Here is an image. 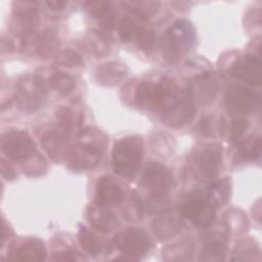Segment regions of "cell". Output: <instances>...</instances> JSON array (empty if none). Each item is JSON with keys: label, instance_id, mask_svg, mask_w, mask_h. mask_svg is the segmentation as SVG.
<instances>
[{"label": "cell", "instance_id": "obj_21", "mask_svg": "<svg viewBox=\"0 0 262 262\" xmlns=\"http://www.w3.org/2000/svg\"><path fill=\"white\" fill-rule=\"evenodd\" d=\"M128 69L118 61H108L101 64L96 71V79L103 85H115L121 82L127 75Z\"/></svg>", "mask_w": 262, "mask_h": 262}, {"label": "cell", "instance_id": "obj_28", "mask_svg": "<svg viewBox=\"0 0 262 262\" xmlns=\"http://www.w3.org/2000/svg\"><path fill=\"white\" fill-rule=\"evenodd\" d=\"M142 211L143 207L140 203V199L135 192H132L123 209L125 217L130 221H139L142 218Z\"/></svg>", "mask_w": 262, "mask_h": 262}, {"label": "cell", "instance_id": "obj_31", "mask_svg": "<svg viewBox=\"0 0 262 262\" xmlns=\"http://www.w3.org/2000/svg\"><path fill=\"white\" fill-rule=\"evenodd\" d=\"M155 43L154 31L149 28H138L136 31V45L143 51L151 50Z\"/></svg>", "mask_w": 262, "mask_h": 262}, {"label": "cell", "instance_id": "obj_12", "mask_svg": "<svg viewBox=\"0 0 262 262\" xmlns=\"http://www.w3.org/2000/svg\"><path fill=\"white\" fill-rule=\"evenodd\" d=\"M41 142L46 154L54 162H62L66 159H69L72 147L68 139V134L63 131H47L42 136Z\"/></svg>", "mask_w": 262, "mask_h": 262}, {"label": "cell", "instance_id": "obj_8", "mask_svg": "<svg viewBox=\"0 0 262 262\" xmlns=\"http://www.w3.org/2000/svg\"><path fill=\"white\" fill-rule=\"evenodd\" d=\"M114 245L130 259H137L150 248L151 241L143 229L128 228L115 236Z\"/></svg>", "mask_w": 262, "mask_h": 262}, {"label": "cell", "instance_id": "obj_32", "mask_svg": "<svg viewBox=\"0 0 262 262\" xmlns=\"http://www.w3.org/2000/svg\"><path fill=\"white\" fill-rule=\"evenodd\" d=\"M227 224L228 227H230V230L235 233L244 232L248 227V220L247 217L239 211L233 210L227 212Z\"/></svg>", "mask_w": 262, "mask_h": 262}, {"label": "cell", "instance_id": "obj_34", "mask_svg": "<svg viewBox=\"0 0 262 262\" xmlns=\"http://www.w3.org/2000/svg\"><path fill=\"white\" fill-rule=\"evenodd\" d=\"M137 28L135 23L129 16H124L119 23V37L123 43L131 41L133 36L136 34Z\"/></svg>", "mask_w": 262, "mask_h": 262}, {"label": "cell", "instance_id": "obj_4", "mask_svg": "<svg viewBox=\"0 0 262 262\" xmlns=\"http://www.w3.org/2000/svg\"><path fill=\"white\" fill-rule=\"evenodd\" d=\"M194 113V96L191 85L188 84L184 89H180L174 101L161 114L166 125L177 128L189 123L193 119Z\"/></svg>", "mask_w": 262, "mask_h": 262}, {"label": "cell", "instance_id": "obj_26", "mask_svg": "<svg viewBox=\"0 0 262 262\" xmlns=\"http://www.w3.org/2000/svg\"><path fill=\"white\" fill-rule=\"evenodd\" d=\"M86 42H87V45H88L90 51L97 56L105 55L110 51V45H108L106 39L100 32H98L96 30L91 31L87 35Z\"/></svg>", "mask_w": 262, "mask_h": 262}, {"label": "cell", "instance_id": "obj_40", "mask_svg": "<svg viewBox=\"0 0 262 262\" xmlns=\"http://www.w3.org/2000/svg\"><path fill=\"white\" fill-rule=\"evenodd\" d=\"M1 171L3 177H5L8 180H12L15 178V172L13 168L9 165V163H6L4 160H2V165H1Z\"/></svg>", "mask_w": 262, "mask_h": 262}, {"label": "cell", "instance_id": "obj_5", "mask_svg": "<svg viewBox=\"0 0 262 262\" xmlns=\"http://www.w3.org/2000/svg\"><path fill=\"white\" fill-rule=\"evenodd\" d=\"M193 31L189 23L179 20L169 29L163 39V54L170 61H176L193 42Z\"/></svg>", "mask_w": 262, "mask_h": 262}, {"label": "cell", "instance_id": "obj_16", "mask_svg": "<svg viewBox=\"0 0 262 262\" xmlns=\"http://www.w3.org/2000/svg\"><path fill=\"white\" fill-rule=\"evenodd\" d=\"M9 258L17 261H42L46 258V249L40 239L28 238L11 250Z\"/></svg>", "mask_w": 262, "mask_h": 262}, {"label": "cell", "instance_id": "obj_15", "mask_svg": "<svg viewBox=\"0 0 262 262\" xmlns=\"http://www.w3.org/2000/svg\"><path fill=\"white\" fill-rule=\"evenodd\" d=\"M222 164V149L218 144H209L203 148L199 157V166L204 177L214 178Z\"/></svg>", "mask_w": 262, "mask_h": 262}, {"label": "cell", "instance_id": "obj_29", "mask_svg": "<svg viewBox=\"0 0 262 262\" xmlns=\"http://www.w3.org/2000/svg\"><path fill=\"white\" fill-rule=\"evenodd\" d=\"M25 162L26 163L23 166V170L24 173L29 176H39L43 174L47 169V163L45 159L39 154H34Z\"/></svg>", "mask_w": 262, "mask_h": 262}, {"label": "cell", "instance_id": "obj_18", "mask_svg": "<svg viewBox=\"0 0 262 262\" xmlns=\"http://www.w3.org/2000/svg\"><path fill=\"white\" fill-rule=\"evenodd\" d=\"M182 221L175 215L164 214L157 218L152 223V229L156 236L161 239H169L181 232Z\"/></svg>", "mask_w": 262, "mask_h": 262}, {"label": "cell", "instance_id": "obj_38", "mask_svg": "<svg viewBox=\"0 0 262 262\" xmlns=\"http://www.w3.org/2000/svg\"><path fill=\"white\" fill-rule=\"evenodd\" d=\"M116 21H117V16H116V12H114L112 9L105 13L103 16L100 17V25L104 30H113L116 26Z\"/></svg>", "mask_w": 262, "mask_h": 262}, {"label": "cell", "instance_id": "obj_14", "mask_svg": "<svg viewBox=\"0 0 262 262\" xmlns=\"http://www.w3.org/2000/svg\"><path fill=\"white\" fill-rule=\"evenodd\" d=\"M123 201V191L118 182L111 176H101L96 183L95 204L100 206L117 205Z\"/></svg>", "mask_w": 262, "mask_h": 262}, {"label": "cell", "instance_id": "obj_33", "mask_svg": "<svg viewBox=\"0 0 262 262\" xmlns=\"http://www.w3.org/2000/svg\"><path fill=\"white\" fill-rule=\"evenodd\" d=\"M55 62L59 66L67 67V68L80 67L83 64V58L78 52L69 49V50L61 51L59 54H57Z\"/></svg>", "mask_w": 262, "mask_h": 262}, {"label": "cell", "instance_id": "obj_19", "mask_svg": "<svg viewBox=\"0 0 262 262\" xmlns=\"http://www.w3.org/2000/svg\"><path fill=\"white\" fill-rule=\"evenodd\" d=\"M59 45L60 42L57 33L53 29H45L36 38L35 50L40 57L50 58L57 56Z\"/></svg>", "mask_w": 262, "mask_h": 262}, {"label": "cell", "instance_id": "obj_30", "mask_svg": "<svg viewBox=\"0 0 262 262\" xmlns=\"http://www.w3.org/2000/svg\"><path fill=\"white\" fill-rule=\"evenodd\" d=\"M169 207L170 201L165 194H151L145 204V209L148 214L162 213L168 210Z\"/></svg>", "mask_w": 262, "mask_h": 262}, {"label": "cell", "instance_id": "obj_36", "mask_svg": "<svg viewBox=\"0 0 262 262\" xmlns=\"http://www.w3.org/2000/svg\"><path fill=\"white\" fill-rule=\"evenodd\" d=\"M129 4L131 5L134 12L139 17H148V15L156 10V7L159 3H156V2H130Z\"/></svg>", "mask_w": 262, "mask_h": 262}, {"label": "cell", "instance_id": "obj_9", "mask_svg": "<svg viewBox=\"0 0 262 262\" xmlns=\"http://www.w3.org/2000/svg\"><path fill=\"white\" fill-rule=\"evenodd\" d=\"M260 96L238 84L230 85L225 93V105L230 113L248 114L259 104Z\"/></svg>", "mask_w": 262, "mask_h": 262}, {"label": "cell", "instance_id": "obj_3", "mask_svg": "<svg viewBox=\"0 0 262 262\" xmlns=\"http://www.w3.org/2000/svg\"><path fill=\"white\" fill-rule=\"evenodd\" d=\"M46 84L36 75L24 76L15 86V100L20 110L36 112L46 100Z\"/></svg>", "mask_w": 262, "mask_h": 262}, {"label": "cell", "instance_id": "obj_13", "mask_svg": "<svg viewBox=\"0 0 262 262\" xmlns=\"http://www.w3.org/2000/svg\"><path fill=\"white\" fill-rule=\"evenodd\" d=\"M232 75L252 86L261 83V62L255 55H246L238 58L232 67Z\"/></svg>", "mask_w": 262, "mask_h": 262}, {"label": "cell", "instance_id": "obj_41", "mask_svg": "<svg viewBox=\"0 0 262 262\" xmlns=\"http://www.w3.org/2000/svg\"><path fill=\"white\" fill-rule=\"evenodd\" d=\"M46 5L49 7V9L53 11H61L67 7L68 2L60 1V0H51V1H46Z\"/></svg>", "mask_w": 262, "mask_h": 262}, {"label": "cell", "instance_id": "obj_7", "mask_svg": "<svg viewBox=\"0 0 262 262\" xmlns=\"http://www.w3.org/2000/svg\"><path fill=\"white\" fill-rule=\"evenodd\" d=\"M12 31L21 39L31 36L36 30L39 18L35 1H14L12 3Z\"/></svg>", "mask_w": 262, "mask_h": 262}, {"label": "cell", "instance_id": "obj_27", "mask_svg": "<svg viewBox=\"0 0 262 262\" xmlns=\"http://www.w3.org/2000/svg\"><path fill=\"white\" fill-rule=\"evenodd\" d=\"M239 156L244 160H256L261 154V139L260 137H250L245 140L238 148Z\"/></svg>", "mask_w": 262, "mask_h": 262}, {"label": "cell", "instance_id": "obj_23", "mask_svg": "<svg viewBox=\"0 0 262 262\" xmlns=\"http://www.w3.org/2000/svg\"><path fill=\"white\" fill-rule=\"evenodd\" d=\"M45 84L61 94L70 93L76 85L75 80L72 76L59 71H53L52 73H50Z\"/></svg>", "mask_w": 262, "mask_h": 262}, {"label": "cell", "instance_id": "obj_17", "mask_svg": "<svg viewBox=\"0 0 262 262\" xmlns=\"http://www.w3.org/2000/svg\"><path fill=\"white\" fill-rule=\"evenodd\" d=\"M87 216L91 225L101 232H111L119 225L116 215L105 206L98 204L89 206Z\"/></svg>", "mask_w": 262, "mask_h": 262}, {"label": "cell", "instance_id": "obj_42", "mask_svg": "<svg viewBox=\"0 0 262 262\" xmlns=\"http://www.w3.org/2000/svg\"><path fill=\"white\" fill-rule=\"evenodd\" d=\"M1 48L3 52H10L14 49V43L10 38L3 36L1 40Z\"/></svg>", "mask_w": 262, "mask_h": 262}, {"label": "cell", "instance_id": "obj_24", "mask_svg": "<svg viewBox=\"0 0 262 262\" xmlns=\"http://www.w3.org/2000/svg\"><path fill=\"white\" fill-rule=\"evenodd\" d=\"M196 90L202 102H209L214 99L217 92V83L210 73L196 78Z\"/></svg>", "mask_w": 262, "mask_h": 262}, {"label": "cell", "instance_id": "obj_20", "mask_svg": "<svg viewBox=\"0 0 262 262\" xmlns=\"http://www.w3.org/2000/svg\"><path fill=\"white\" fill-rule=\"evenodd\" d=\"M226 236L220 232H210L203 238L202 256L205 260L221 259L226 250Z\"/></svg>", "mask_w": 262, "mask_h": 262}, {"label": "cell", "instance_id": "obj_22", "mask_svg": "<svg viewBox=\"0 0 262 262\" xmlns=\"http://www.w3.org/2000/svg\"><path fill=\"white\" fill-rule=\"evenodd\" d=\"M55 118L59 124L60 129L66 134H72L75 131H80V126L82 123V115L77 114L70 106L60 105L55 111Z\"/></svg>", "mask_w": 262, "mask_h": 262}, {"label": "cell", "instance_id": "obj_37", "mask_svg": "<svg viewBox=\"0 0 262 262\" xmlns=\"http://www.w3.org/2000/svg\"><path fill=\"white\" fill-rule=\"evenodd\" d=\"M248 127V121L243 118L234 119L231 122L230 126V139L232 141H235L241 138V136L244 134Z\"/></svg>", "mask_w": 262, "mask_h": 262}, {"label": "cell", "instance_id": "obj_2", "mask_svg": "<svg viewBox=\"0 0 262 262\" xmlns=\"http://www.w3.org/2000/svg\"><path fill=\"white\" fill-rule=\"evenodd\" d=\"M180 213L193 224L207 227L215 220V205L203 191L192 190L183 199Z\"/></svg>", "mask_w": 262, "mask_h": 262}, {"label": "cell", "instance_id": "obj_1", "mask_svg": "<svg viewBox=\"0 0 262 262\" xmlns=\"http://www.w3.org/2000/svg\"><path fill=\"white\" fill-rule=\"evenodd\" d=\"M143 156V142L141 137L126 136L116 142L112 152L113 170L121 177L133 178L140 166Z\"/></svg>", "mask_w": 262, "mask_h": 262}, {"label": "cell", "instance_id": "obj_11", "mask_svg": "<svg viewBox=\"0 0 262 262\" xmlns=\"http://www.w3.org/2000/svg\"><path fill=\"white\" fill-rule=\"evenodd\" d=\"M102 151L103 148L99 146L80 142L71 149L69 166L71 169L77 171L91 170L99 164Z\"/></svg>", "mask_w": 262, "mask_h": 262}, {"label": "cell", "instance_id": "obj_10", "mask_svg": "<svg viewBox=\"0 0 262 262\" xmlns=\"http://www.w3.org/2000/svg\"><path fill=\"white\" fill-rule=\"evenodd\" d=\"M141 182L151 194H165L173 182V175L165 165L151 162L145 166Z\"/></svg>", "mask_w": 262, "mask_h": 262}, {"label": "cell", "instance_id": "obj_6", "mask_svg": "<svg viewBox=\"0 0 262 262\" xmlns=\"http://www.w3.org/2000/svg\"><path fill=\"white\" fill-rule=\"evenodd\" d=\"M1 149L13 161L24 162L35 154L36 145L25 130L10 129L1 137Z\"/></svg>", "mask_w": 262, "mask_h": 262}, {"label": "cell", "instance_id": "obj_35", "mask_svg": "<svg viewBox=\"0 0 262 262\" xmlns=\"http://www.w3.org/2000/svg\"><path fill=\"white\" fill-rule=\"evenodd\" d=\"M87 10L96 17H101L112 9L111 1H88L85 3Z\"/></svg>", "mask_w": 262, "mask_h": 262}, {"label": "cell", "instance_id": "obj_39", "mask_svg": "<svg viewBox=\"0 0 262 262\" xmlns=\"http://www.w3.org/2000/svg\"><path fill=\"white\" fill-rule=\"evenodd\" d=\"M212 120L210 117H203L199 122V131L203 135H209L212 133Z\"/></svg>", "mask_w": 262, "mask_h": 262}, {"label": "cell", "instance_id": "obj_25", "mask_svg": "<svg viewBox=\"0 0 262 262\" xmlns=\"http://www.w3.org/2000/svg\"><path fill=\"white\" fill-rule=\"evenodd\" d=\"M79 242L82 246V248L92 256L98 255L102 250V244L99 241V238L88 228L85 226H82L78 233Z\"/></svg>", "mask_w": 262, "mask_h": 262}]
</instances>
